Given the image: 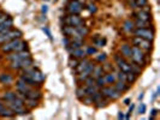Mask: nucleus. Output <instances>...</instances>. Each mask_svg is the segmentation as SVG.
<instances>
[{
  "label": "nucleus",
  "mask_w": 160,
  "mask_h": 120,
  "mask_svg": "<svg viewBox=\"0 0 160 120\" xmlns=\"http://www.w3.org/2000/svg\"><path fill=\"white\" fill-rule=\"evenodd\" d=\"M131 61H134L135 64L140 65L141 67L142 66H146L147 64V56H146V53L143 52L141 48L136 46H131Z\"/></svg>",
  "instance_id": "nucleus-1"
},
{
  "label": "nucleus",
  "mask_w": 160,
  "mask_h": 120,
  "mask_svg": "<svg viewBox=\"0 0 160 120\" xmlns=\"http://www.w3.org/2000/svg\"><path fill=\"white\" fill-rule=\"evenodd\" d=\"M100 91H101V94H102V96L105 97V99H107L108 101H116V100H118L120 96H122V92H119L118 90H116L115 89V87L113 85H105V87H102L101 89H100Z\"/></svg>",
  "instance_id": "nucleus-2"
},
{
  "label": "nucleus",
  "mask_w": 160,
  "mask_h": 120,
  "mask_svg": "<svg viewBox=\"0 0 160 120\" xmlns=\"http://www.w3.org/2000/svg\"><path fill=\"white\" fill-rule=\"evenodd\" d=\"M134 35L139 37L146 38L148 41H154L155 38V30L154 28H135L134 29Z\"/></svg>",
  "instance_id": "nucleus-3"
},
{
  "label": "nucleus",
  "mask_w": 160,
  "mask_h": 120,
  "mask_svg": "<svg viewBox=\"0 0 160 120\" xmlns=\"http://www.w3.org/2000/svg\"><path fill=\"white\" fill-rule=\"evenodd\" d=\"M22 31L18 30V29H10L5 33H1L0 34V46L4 45L5 42H9L13 38H17V37H22Z\"/></svg>",
  "instance_id": "nucleus-4"
},
{
  "label": "nucleus",
  "mask_w": 160,
  "mask_h": 120,
  "mask_svg": "<svg viewBox=\"0 0 160 120\" xmlns=\"http://www.w3.org/2000/svg\"><path fill=\"white\" fill-rule=\"evenodd\" d=\"M133 45L139 47V48H141L144 53L151 52L152 48H153V42L152 41H148L146 38H142V37H139V36L133 37Z\"/></svg>",
  "instance_id": "nucleus-5"
},
{
  "label": "nucleus",
  "mask_w": 160,
  "mask_h": 120,
  "mask_svg": "<svg viewBox=\"0 0 160 120\" xmlns=\"http://www.w3.org/2000/svg\"><path fill=\"white\" fill-rule=\"evenodd\" d=\"M34 65V60L31 58H27V59H21V60H13L10 63V69L12 70H23Z\"/></svg>",
  "instance_id": "nucleus-6"
},
{
  "label": "nucleus",
  "mask_w": 160,
  "mask_h": 120,
  "mask_svg": "<svg viewBox=\"0 0 160 120\" xmlns=\"http://www.w3.org/2000/svg\"><path fill=\"white\" fill-rule=\"evenodd\" d=\"M21 41H22V37H17V38H13V40H11L9 42H5L4 45L0 46V51L2 53H12V52L16 51L18 43Z\"/></svg>",
  "instance_id": "nucleus-7"
},
{
  "label": "nucleus",
  "mask_w": 160,
  "mask_h": 120,
  "mask_svg": "<svg viewBox=\"0 0 160 120\" xmlns=\"http://www.w3.org/2000/svg\"><path fill=\"white\" fill-rule=\"evenodd\" d=\"M84 7V5L81 2L80 0H71L68 5H66V11L70 15H80L82 10Z\"/></svg>",
  "instance_id": "nucleus-8"
},
{
  "label": "nucleus",
  "mask_w": 160,
  "mask_h": 120,
  "mask_svg": "<svg viewBox=\"0 0 160 120\" xmlns=\"http://www.w3.org/2000/svg\"><path fill=\"white\" fill-rule=\"evenodd\" d=\"M64 23L65 25H70V27H78V25H82L84 24V20L81 18L80 15H68L65 16L64 18Z\"/></svg>",
  "instance_id": "nucleus-9"
},
{
  "label": "nucleus",
  "mask_w": 160,
  "mask_h": 120,
  "mask_svg": "<svg viewBox=\"0 0 160 120\" xmlns=\"http://www.w3.org/2000/svg\"><path fill=\"white\" fill-rule=\"evenodd\" d=\"M5 104L15 113V115L16 114L17 115H24V114H28L30 112L24 104H17V103H13V102H6Z\"/></svg>",
  "instance_id": "nucleus-10"
},
{
  "label": "nucleus",
  "mask_w": 160,
  "mask_h": 120,
  "mask_svg": "<svg viewBox=\"0 0 160 120\" xmlns=\"http://www.w3.org/2000/svg\"><path fill=\"white\" fill-rule=\"evenodd\" d=\"M115 61H116L117 66H118V70L123 71L125 73L130 72V66H129V61H126V59L123 58L120 54H116L115 56Z\"/></svg>",
  "instance_id": "nucleus-11"
},
{
  "label": "nucleus",
  "mask_w": 160,
  "mask_h": 120,
  "mask_svg": "<svg viewBox=\"0 0 160 120\" xmlns=\"http://www.w3.org/2000/svg\"><path fill=\"white\" fill-rule=\"evenodd\" d=\"M27 58H31V53L26 49V51H21V52H12L11 54L6 56V59L10 61H13V60H21V59H27Z\"/></svg>",
  "instance_id": "nucleus-12"
},
{
  "label": "nucleus",
  "mask_w": 160,
  "mask_h": 120,
  "mask_svg": "<svg viewBox=\"0 0 160 120\" xmlns=\"http://www.w3.org/2000/svg\"><path fill=\"white\" fill-rule=\"evenodd\" d=\"M66 51L69 52V54L72 56V58H76V59H83L87 56V53H86V49L83 47H80V48H75V49H71V48H66Z\"/></svg>",
  "instance_id": "nucleus-13"
},
{
  "label": "nucleus",
  "mask_w": 160,
  "mask_h": 120,
  "mask_svg": "<svg viewBox=\"0 0 160 120\" xmlns=\"http://www.w3.org/2000/svg\"><path fill=\"white\" fill-rule=\"evenodd\" d=\"M113 87H115V89L116 90H118L119 92H125V91H128L129 89H130V87H131V84H129V83H126L125 81H118L117 79L116 82L113 83Z\"/></svg>",
  "instance_id": "nucleus-14"
},
{
  "label": "nucleus",
  "mask_w": 160,
  "mask_h": 120,
  "mask_svg": "<svg viewBox=\"0 0 160 120\" xmlns=\"http://www.w3.org/2000/svg\"><path fill=\"white\" fill-rule=\"evenodd\" d=\"M19 79H22L23 82H26L28 85H30V87H33V88H40L41 87V83H39V82H36L35 79H33L30 76H28V74H21V77H19Z\"/></svg>",
  "instance_id": "nucleus-15"
},
{
  "label": "nucleus",
  "mask_w": 160,
  "mask_h": 120,
  "mask_svg": "<svg viewBox=\"0 0 160 120\" xmlns=\"http://www.w3.org/2000/svg\"><path fill=\"white\" fill-rule=\"evenodd\" d=\"M134 17L137 19H141V20H151L152 22V13L151 12H147V11H143V10H139L134 13Z\"/></svg>",
  "instance_id": "nucleus-16"
},
{
  "label": "nucleus",
  "mask_w": 160,
  "mask_h": 120,
  "mask_svg": "<svg viewBox=\"0 0 160 120\" xmlns=\"http://www.w3.org/2000/svg\"><path fill=\"white\" fill-rule=\"evenodd\" d=\"M119 51H120V56L123 58H125V59L131 58V46L129 43H123L119 48Z\"/></svg>",
  "instance_id": "nucleus-17"
},
{
  "label": "nucleus",
  "mask_w": 160,
  "mask_h": 120,
  "mask_svg": "<svg viewBox=\"0 0 160 120\" xmlns=\"http://www.w3.org/2000/svg\"><path fill=\"white\" fill-rule=\"evenodd\" d=\"M12 27H13V19L9 17L7 19H5L2 23H0V34L7 31L10 29H12Z\"/></svg>",
  "instance_id": "nucleus-18"
},
{
  "label": "nucleus",
  "mask_w": 160,
  "mask_h": 120,
  "mask_svg": "<svg viewBox=\"0 0 160 120\" xmlns=\"http://www.w3.org/2000/svg\"><path fill=\"white\" fill-rule=\"evenodd\" d=\"M89 63H90V60H89V59H87V58H83V59H80V61H78V64H77V66L75 67V71H76V74L80 73V72H82L83 70H86V69H87V66L89 65Z\"/></svg>",
  "instance_id": "nucleus-19"
},
{
  "label": "nucleus",
  "mask_w": 160,
  "mask_h": 120,
  "mask_svg": "<svg viewBox=\"0 0 160 120\" xmlns=\"http://www.w3.org/2000/svg\"><path fill=\"white\" fill-rule=\"evenodd\" d=\"M23 102H24V106H26L28 109L30 111V109L35 108L36 106H37V103H39V100H35V99H30V97H27V96H24V97H23Z\"/></svg>",
  "instance_id": "nucleus-20"
},
{
  "label": "nucleus",
  "mask_w": 160,
  "mask_h": 120,
  "mask_svg": "<svg viewBox=\"0 0 160 120\" xmlns=\"http://www.w3.org/2000/svg\"><path fill=\"white\" fill-rule=\"evenodd\" d=\"M134 25H135V28H153L151 20H141L137 18H135L134 20Z\"/></svg>",
  "instance_id": "nucleus-21"
},
{
  "label": "nucleus",
  "mask_w": 160,
  "mask_h": 120,
  "mask_svg": "<svg viewBox=\"0 0 160 120\" xmlns=\"http://www.w3.org/2000/svg\"><path fill=\"white\" fill-rule=\"evenodd\" d=\"M129 6L131 9H141L142 6L148 4V0H135V1H128Z\"/></svg>",
  "instance_id": "nucleus-22"
},
{
  "label": "nucleus",
  "mask_w": 160,
  "mask_h": 120,
  "mask_svg": "<svg viewBox=\"0 0 160 120\" xmlns=\"http://www.w3.org/2000/svg\"><path fill=\"white\" fill-rule=\"evenodd\" d=\"M93 42H94V46L96 47V48H102V47L106 46V38L102 36H99V35H96V36L94 37V40H93Z\"/></svg>",
  "instance_id": "nucleus-23"
},
{
  "label": "nucleus",
  "mask_w": 160,
  "mask_h": 120,
  "mask_svg": "<svg viewBox=\"0 0 160 120\" xmlns=\"http://www.w3.org/2000/svg\"><path fill=\"white\" fill-rule=\"evenodd\" d=\"M17 97V92L16 91H6L4 95H2V97H1V100L5 102H11V101H13Z\"/></svg>",
  "instance_id": "nucleus-24"
},
{
  "label": "nucleus",
  "mask_w": 160,
  "mask_h": 120,
  "mask_svg": "<svg viewBox=\"0 0 160 120\" xmlns=\"http://www.w3.org/2000/svg\"><path fill=\"white\" fill-rule=\"evenodd\" d=\"M104 74H105V71L102 69V65H95V67H94V70L92 72V77L98 78V77H101Z\"/></svg>",
  "instance_id": "nucleus-25"
},
{
  "label": "nucleus",
  "mask_w": 160,
  "mask_h": 120,
  "mask_svg": "<svg viewBox=\"0 0 160 120\" xmlns=\"http://www.w3.org/2000/svg\"><path fill=\"white\" fill-rule=\"evenodd\" d=\"M104 78H105L106 84H113L117 81L116 73L112 72V71H111V72H106V73L104 74Z\"/></svg>",
  "instance_id": "nucleus-26"
},
{
  "label": "nucleus",
  "mask_w": 160,
  "mask_h": 120,
  "mask_svg": "<svg viewBox=\"0 0 160 120\" xmlns=\"http://www.w3.org/2000/svg\"><path fill=\"white\" fill-rule=\"evenodd\" d=\"M129 66H130V72L137 74V76L141 74V72H142V67H141L140 65L135 64L134 61H129Z\"/></svg>",
  "instance_id": "nucleus-27"
},
{
  "label": "nucleus",
  "mask_w": 160,
  "mask_h": 120,
  "mask_svg": "<svg viewBox=\"0 0 160 120\" xmlns=\"http://www.w3.org/2000/svg\"><path fill=\"white\" fill-rule=\"evenodd\" d=\"M134 29H135V25H134V22L131 19H128L125 20L124 24H123V30L125 33H133Z\"/></svg>",
  "instance_id": "nucleus-28"
},
{
  "label": "nucleus",
  "mask_w": 160,
  "mask_h": 120,
  "mask_svg": "<svg viewBox=\"0 0 160 120\" xmlns=\"http://www.w3.org/2000/svg\"><path fill=\"white\" fill-rule=\"evenodd\" d=\"M13 115H15V113L11 111L6 104H5V107L1 109V112H0V117H2V118H12Z\"/></svg>",
  "instance_id": "nucleus-29"
},
{
  "label": "nucleus",
  "mask_w": 160,
  "mask_h": 120,
  "mask_svg": "<svg viewBox=\"0 0 160 120\" xmlns=\"http://www.w3.org/2000/svg\"><path fill=\"white\" fill-rule=\"evenodd\" d=\"M13 81L12 76L9 73H1L0 74V83L2 84H11Z\"/></svg>",
  "instance_id": "nucleus-30"
},
{
  "label": "nucleus",
  "mask_w": 160,
  "mask_h": 120,
  "mask_svg": "<svg viewBox=\"0 0 160 120\" xmlns=\"http://www.w3.org/2000/svg\"><path fill=\"white\" fill-rule=\"evenodd\" d=\"M76 30H77V33L80 34L82 37H86L87 35L89 34V29L84 25V24H82V25H78V27H75Z\"/></svg>",
  "instance_id": "nucleus-31"
},
{
  "label": "nucleus",
  "mask_w": 160,
  "mask_h": 120,
  "mask_svg": "<svg viewBox=\"0 0 160 120\" xmlns=\"http://www.w3.org/2000/svg\"><path fill=\"white\" fill-rule=\"evenodd\" d=\"M98 90H100L96 85H90V87H84V91L87 96H92L94 92H96Z\"/></svg>",
  "instance_id": "nucleus-32"
},
{
  "label": "nucleus",
  "mask_w": 160,
  "mask_h": 120,
  "mask_svg": "<svg viewBox=\"0 0 160 120\" xmlns=\"http://www.w3.org/2000/svg\"><path fill=\"white\" fill-rule=\"evenodd\" d=\"M137 74H135L133 73V72H128L126 73V83H129V84H133L135 83L136 81H137Z\"/></svg>",
  "instance_id": "nucleus-33"
},
{
  "label": "nucleus",
  "mask_w": 160,
  "mask_h": 120,
  "mask_svg": "<svg viewBox=\"0 0 160 120\" xmlns=\"http://www.w3.org/2000/svg\"><path fill=\"white\" fill-rule=\"evenodd\" d=\"M90 97H92V100H93V103H96V102H99L101 99H104V96H102V94H101L100 90H98L96 92H94Z\"/></svg>",
  "instance_id": "nucleus-34"
},
{
  "label": "nucleus",
  "mask_w": 160,
  "mask_h": 120,
  "mask_svg": "<svg viewBox=\"0 0 160 120\" xmlns=\"http://www.w3.org/2000/svg\"><path fill=\"white\" fill-rule=\"evenodd\" d=\"M76 96H77L78 100L83 99L84 96H87L86 91H84V87H77V89H76Z\"/></svg>",
  "instance_id": "nucleus-35"
},
{
  "label": "nucleus",
  "mask_w": 160,
  "mask_h": 120,
  "mask_svg": "<svg viewBox=\"0 0 160 120\" xmlns=\"http://www.w3.org/2000/svg\"><path fill=\"white\" fill-rule=\"evenodd\" d=\"M95 85L98 87L99 89H101L102 87H105V85H106V82H105V78H104V76H101V77H98V78H95Z\"/></svg>",
  "instance_id": "nucleus-36"
},
{
  "label": "nucleus",
  "mask_w": 160,
  "mask_h": 120,
  "mask_svg": "<svg viewBox=\"0 0 160 120\" xmlns=\"http://www.w3.org/2000/svg\"><path fill=\"white\" fill-rule=\"evenodd\" d=\"M87 10H88L90 13H96V11H98V6H96V4H95V2L90 1V2L87 4Z\"/></svg>",
  "instance_id": "nucleus-37"
},
{
  "label": "nucleus",
  "mask_w": 160,
  "mask_h": 120,
  "mask_svg": "<svg viewBox=\"0 0 160 120\" xmlns=\"http://www.w3.org/2000/svg\"><path fill=\"white\" fill-rule=\"evenodd\" d=\"M115 73H116V77L118 81H125L126 82V73L125 72L120 71V70H117Z\"/></svg>",
  "instance_id": "nucleus-38"
},
{
  "label": "nucleus",
  "mask_w": 160,
  "mask_h": 120,
  "mask_svg": "<svg viewBox=\"0 0 160 120\" xmlns=\"http://www.w3.org/2000/svg\"><path fill=\"white\" fill-rule=\"evenodd\" d=\"M86 53H87V56H95L98 53V48L96 47L89 46L86 48Z\"/></svg>",
  "instance_id": "nucleus-39"
},
{
  "label": "nucleus",
  "mask_w": 160,
  "mask_h": 120,
  "mask_svg": "<svg viewBox=\"0 0 160 120\" xmlns=\"http://www.w3.org/2000/svg\"><path fill=\"white\" fill-rule=\"evenodd\" d=\"M107 56L105 53H96L95 54V60L98 61V63H104V61H106Z\"/></svg>",
  "instance_id": "nucleus-40"
},
{
  "label": "nucleus",
  "mask_w": 160,
  "mask_h": 120,
  "mask_svg": "<svg viewBox=\"0 0 160 120\" xmlns=\"http://www.w3.org/2000/svg\"><path fill=\"white\" fill-rule=\"evenodd\" d=\"M84 83V87H90V85H95V78L94 77H92V76H89L88 78L83 82Z\"/></svg>",
  "instance_id": "nucleus-41"
},
{
  "label": "nucleus",
  "mask_w": 160,
  "mask_h": 120,
  "mask_svg": "<svg viewBox=\"0 0 160 120\" xmlns=\"http://www.w3.org/2000/svg\"><path fill=\"white\" fill-rule=\"evenodd\" d=\"M78 61H80V59H76V58H72L71 56V58L69 59V65L75 69V67L77 66V64H78Z\"/></svg>",
  "instance_id": "nucleus-42"
},
{
  "label": "nucleus",
  "mask_w": 160,
  "mask_h": 120,
  "mask_svg": "<svg viewBox=\"0 0 160 120\" xmlns=\"http://www.w3.org/2000/svg\"><path fill=\"white\" fill-rule=\"evenodd\" d=\"M81 101L83 102L84 104H93V100L90 96H84L83 99H81Z\"/></svg>",
  "instance_id": "nucleus-43"
},
{
  "label": "nucleus",
  "mask_w": 160,
  "mask_h": 120,
  "mask_svg": "<svg viewBox=\"0 0 160 120\" xmlns=\"http://www.w3.org/2000/svg\"><path fill=\"white\" fill-rule=\"evenodd\" d=\"M70 43H71V38H70V37H68V36L64 37V40H63V45H64L65 47H69L70 46Z\"/></svg>",
  "instance_id": "nucleus-44"
},
{
  "label": "nucleus",
  "mask_w": 160,
  "mask_h": 120,
  "mask_svg": "<svg viewBox=\"0 0 160 120\" xmlns=\"http://www.w3.org/2000/svg\"><path fill=\"white\" fill-rule=\"evenodd\" d=\"M102 69H104V71H105V73L106 72H111L113 69L111 67V65L110 64H105V65H102Z\"/></svg>",
  "instance_id": "nucleus-45"
},
{
  "label": "nucleus",
  "mask_w": 160,
  "mask_h": 120,
  "mask_svg": "<svg viewBox=\"0 0 160 120\" xmlns=\"http://www.w3.org/2000/svg\"><path fill=\"white\" fill-rule=\"evenodd\" d=\"M139 113H140V114L146 113V104H144V103H141V104H140V107H139Z\"/></svg>",
  "instance_id": "nucleus-46"
},
{
  "label": "nucleus",
  "mask_w": 160,
  "mask_h": 120,
  "mask_svg": "<svg viewBox=\"0 0 160 120\" xmlns=\"http://www.w3.org/2000/svg\"><path fill=\"white\" fill-rule=\"evenodd\" d=\"M9 17H10V16H9V15H7V13H5V12H2V13L0 15V23H2V22H4L5 19H7V18H9Z\"/></svg>",
  "instance_id": "nucleus-47"
},
{
  "label": "nucleus",
  "mask_w": 160,
  "mask_h": 120,
  "mask_svg": "<svg viewBox=\"0 0 160 120\" xmlns=\"http://www.w3.org/2000/svg\"><path fill=\"white\" fill-rule=\"evenodd\" d=\"M157 115H158V109H153V111H152V117L149 119H153V118L157 117Z\"/></svg>",
  "instance_id": "nucleus-48"
},
{
  "label": "nucleus",
  "mask_w": 160,
  "mask_h": 120,
  "mask_svg": "<svg viewBox=\"0 0 160 120\" xmlns=\"http://www.w3.org/2000/svg\"><path fill=\"white\" fill-rule=\"evenodd\" d=\"M44 31L46 33V34H47V36L49 37V38H52V35H51V33H49V30H48V29H47V28H44Z\"/></svg>",
  "instance_id": "nucleus-49"
},
{
  "label": "nucleus",
  "mask_w": 160,
  "mask_h": 120,
  "mask_svg": "<svg viewBox=\"0 0 160 120\" xmlns=\"http://www.w3.org/2000/svg\"><path fill=\"white\" fill-rule=\"evenodd\" d=\"M4 107H5V102H4L2 100H1V99H0V112H1V109H2Z\"/></svg>",
  "instance_id": "nucleus-50"
},
{
  "label": "nucleus",
  "mask_w": 160,
  "mask_h": 120,
  "mask_svg": "<svg viewBox=\"0 0 160 120\" xmlns=\"http://www.w3.org/2000/svg\"><path fill=\"white\" fill-rule=\"evenodd\" d=\"M134 108H135V104H131V106H130V107H129V112H128V113H129V114H130V113H131V112L134 111Z\"/></svg>",
  "instance_id": "nucleus-51"
},
{
  "label": "nucleus",
  "mask_w": 160,
  "mask_h": 120,
  "mask_svg": "<svg viewBox=\"0 0 160 120\" xmlns=\"http://www.w3.org/2000/svg\"><path fill=\"white\" fill-rule=\"evenodd\" d=\"M118 118H119V119H124V114H123L122 112H119V114H118Z\"/></svg>",
  "instance_id": "nucleus-52"
},
{
  "label": "nucleus",
  "mask_w": 160,
  "mask_h": 120,
  "mask_svg": "<svg viewBox=\"0 0 160 120\" xmlns=\"http://www.w3.org/2000/svg\"><path fill=\"white\" fill-rule=\"evenodd\" d=\"M124 103H125V104H130V99H125Z\"/></svg>",
  "instance_id": "nucleus-53"
},
{
  "label": "nucleus",
  "mask_w": 160,
  "mask_h": 120,
  "mask_svg": "<svg viewBox=\"0 0 160 120\" xmlns=\"http://www.w3.org/2000/svg\"><path fill=\"white\" fill-rule=\"evenodd\" d=\"M42 12H44V13H46V12H47V6H46V5H45V6H42Z\"/></svg>",
  "instance_id": "nucleus-54"
},
{
  "label": "nucleus",
  "mask_w": 160,
  "mask_h": 120,
  "mask_svg": "<svg viewBox=\"0 0 160 120\" xmlns=\"http://www.w3.org/2000/svg\"><path fill=\"white\" fill-rule=\"evenodd\" d=\"M139 99H140V100H142V99H143V92H141V94H140V96H139Z\"/></svg>",
  "instance_id": "nucleus-55"
},
{
  "label": "nucleus",
  "mask_w": 160,
  "mask_h": 120,
  "mask_svg": "<svg viewBox=\"0 0 160 120\" xmlns=\"http://www.w3.org/2000/svg\"><path fill=\"white\" fill-rule=\"evenodd\" d=\"M1 13H2V11H1V10H0V15H1Z\"/></svg>",
  "instance_id": "nucleus-56"
},
{
  "label": "nucleus",
  "mask_w": 160,
  "mask_h": 120,
  "mask_svg": "<svg viewBox=\"0 0 160 120\" xmlns=\"http://www.w3.org/2000/svg\"><path fill=\"white\" fill-rule=\"evenodd\" d=\"M128 1H135V0H128Z\"/></svg>",
  "instance_id": "nucleus-57"
}]
</instances>
